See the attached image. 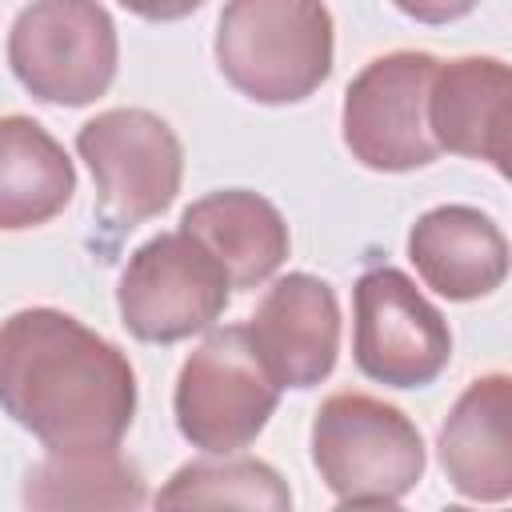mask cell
I'll use <instances>...</instances> for the list:
<instances>
[{"label": "cell", "instance_id": "9c48e42d", "mask_svg": "<svg viewBox=\"0 0 512 512\" xmlns=\"http://www.w3.org/2000/svg\"><path fill=\"white\" fill-rule=\"evenodd\" d=\"M80 160L88 164L100 204L116 224H140L160 216L184 172V152L176 132L144 108H112L88 120L76 136Z\"/></svg>", "mask_w": 512, "mask_h": 512}, {"label": "cell", "instance_id": "4fadbf2b", "mask_svg": "<svg viewBox=\"0 0 512 512\" xmlns=\"http://www.w3.org/2000/svg\"><path fill=\"white\" fill-rule=\"evenodd\" d=\"M180 228L196 236L228 272L232 288H252L268 280L288 256V224L256 192L224 188L184 208Z\"/></svg>", "mask_w": 512, "mask_h": 512}, {"label": "cell", "instance_id": "8992f818", "mask_svg": "<svg viewBox=\"0 0 512 512\" xmlns=\"http://www.w3.org/2000/svg\"><path fill=\"white\" fill-rule=\"evenodd\" d=\"M436 68L428 52H388L348 84L340 124L348 152L364 168L412 172L436 160L440 144L428 120Z\"/></svg>", "mask_w": 512, "mask_h": 512}, {"label": "cell", "instance_id": "5bb4252c", "mask_svg": "<svg viewBox=\"0 0 512 512\" xmlns=\"http://www.w3.org/2000/svg\"><path fill=\"white\" fill-rule=\"evenodd\" d=\"M76 192V172L64 148L28 116L0 124V224L8 232L36 228L64 212Z\"/></svg>", "mask_w": 512, "mask_h": 512}, {"label": "cell", "instance_id": "8fae6325", "mask_svg": "<svg viewBox=\"0 0 512 512\" xmlns=\"http://www.w3.org/2000/svg\"><path fill=\"white\" fill-rule=\"evenodd\" d=\"M440 468L468 500L512 496V376L472 380L440 428Z\"/></svg>", "mask_w": 512, "mask_h": 512}, {"label": "cell", "instance_id": "ffe728a7", "mask_svg": "<svg viewBox=\"0 0 512 512\" xmlns=\"http://www.w3.org/2000/svg\"><path fill=\"white\" fill-rule=\"evenodd\" d=\"M128 12L144 16V20H184L192 16L204 0H120Z\"/></svg>", "mask_w": 512, "mask_h": 512}, {"label": "cell", "instance_id": "d6986e66", "mask_svg": "<svg viewBox=\"0 0 512 512\" xmlns=\"http://www.w3.org/2000/svg\"><path fill=\"white\" fill-rule=\"evenodd\" d=\"M484 160H488L504 180H512V96H508V104H504L500 116H496V128H492V136H488V144H484Z\"/></svg>", "mask_w": 512, "mask_h": 512}, {"label": "cell", "instance_id": "ac0fdd59", "mask_svg": "<svg viewBox=\"0 0 512 512\" xmlns=\"http://www.w3.org/2000/svg\"><path fill=\"white\" fill-rule=\"evenodd\" d=\"M404 16L420 20V24H448V20H460L468 16L480 0H392Z\"/></svg>", "mask_w": 512, "mask_h": 512}, {"label": "cell", "instance_id": "7a4b0ae2", "mask_svg": "<svg viewBox=\"0 0 512 512\" xmlns=\"http://www.w3.org/2000/svg\"><path fill=\"white\" fill-rule=\"evenodd\" d=\"M224 80L256 104H296L332 72L324 0H228L216 24Z\"/></svg>", "mask_w": 512, "mask_h": 512}, {"label": "cell", "instance_id": "e0dca14e", "mask_svg": "<svg viewBox=\"0 0 512 512\" xmlns=\"http://www.w3.org/2000/svg\"><path fill=\"white\" fill-rule=\"evenodd\" d=\"M160 508H292L284 480L260 460H192L156 496Z\"/></svg>", "mask_w": 512, "mask_h": 512}, {"label": "cell", "instance_id": "30bf717a", "mask_svg": "<svg viewBox=\"0 0 512 512\" xmlns=\"http://www.w3.org/2000/svg\"><path fill=\"white\" fill-rule=\"evenodd\" d=\"M248 332L280 388H312L332 372L340 352L336 292L308 272H292L256 304Z\"/></svg>", "mask_w": 512, "mask_h": 512}, {"label": "cell", "instance_id": "9a60e30c", "mask_svg": "<svg viewBox=\"0 0 512 512\" xmlns=\"http://www.w3.org/2000/svg\"><path fill=\"white\" fill-rule=\"evenodd\" d=\"M512 96V68L492 56H460L436 68L432 80V136L456 156H484L492 124Z\"/></svg>", "mask_w": 512, "mask_h": 512}, {"label": "cell", "instance_id": "7c38bea8", "mask_svg": "<svg viewBox=\"0 0 512 512\" xmlns=\"http://www.w3.org/2000/svg\"><path fill=\"white\" fill-rule=\"evenodd\" d=\"M408 256L420 280L448 300H480L496 292L512 268L504 232L468 204L424 212L408 232Z\"/></svg>", "mask_w": 512, "mask_h": 512}, {"label": "cell", "instance_id": "2e32d148", "mask_svg": "<svg viewBox=\"0 0 512 512\" xmlns=\"http://www.w3.org/2000/svg\"><path fill=\"white\" fill-rule=\"evenodd\" d=\"M28 508H140L144 476L116 448H76L48 452L28 472L24 484Z\"/></svg>", "mask_w": 512, "mask_h": 512}, {"label": "cell", "instance_id": "52a82bcc", "mask_svg": "<svg viewBox=\"0 0 512 512\" xmlns=\"http://www.w3.org/2000/svg\"><path fill=\"white\" fill-rule=\"evenodd\" d=\"M232 280L184 228L140 244L120 276L116 304L136 340L172 344L204 332L228 304Z\"/></svg>", "mask_w": 512, "mask_h": 512}, {"label": "cell", "instance_id": "5b68a950", "mask_svg": "<svg viewBox=\"0 0 512 512\" xmlns=\"http://www.w3.org/2000/svg\"><path fill=\"white\" fill-rule=\"evenodd\" d=\"M8 64L44 104H92L116 76V24L96 0H32L8 32Z\"/></svg>", "mask_w": 512, "mask_h": 512}, {"label": "cell", "instance_id": "6da1fadb", "mask_svg": "<svg viewBox=\"0 0 512 512\" xmlns=\"http://www.w3.org/2000/svg\"><path fill=\"white\" fill-rule=\"evenodd\" d=\"M4 412L48 452L116 448L136 412L128 356L56 308H24L0 332Z\"/></svg>", "mask_w": 512, "mask_h": 512}, {"label": "cell", "instance_id": "277c9868", "mask_svg": "<svg viewBox=\"0 0 512 512\" xmlns=\"http://www.w3.org/2000/svg\"><path fill=\"white\" fill-rule=\"evenodd\" d=\"M280 384L248 328H216L180 368L176 424L192 448L228 456L248 448L276 412Z\"/></svg>", "mask_w": 512, "mask_h": 512}, {"label": "cell", "instance_id": "3957f363", "mask_svg": "<svg viewBox=\"0 0 512 512\" xmlns=\"http://www.w3.org/2000/svg\"><path fill=\"white\" fill-rule=\"evenodd\" d=\"M312 460L340 504H396L420 484L416 424L364 392H336L312 420Z\"/></svg>", "mask_w": 512, "mask_h": 512}, {"label": "cell", "instance_id": "ba28073f", "mask_svg": "<svg viewBox=\"0 0 512 512\" xmlns=\"http://www.w3.org/2000/svg\"><path fill=\"white\" fill-rule=\"evenodd\" d=\"M356 368L388 388H428L452 360V332L420 288L388 264L368 268L352 292Z\"/></svg>", "mask_w": 512, "mask_h": 512}]
</instances>
